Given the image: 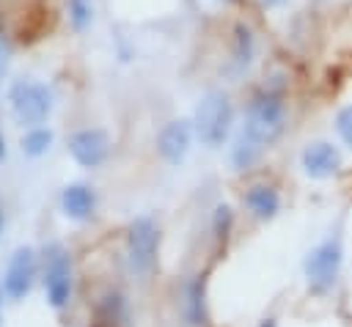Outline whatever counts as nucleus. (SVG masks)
<instances>
[{
  "label": "nucleus",
  "instance_id": "obj_16",
  "mask_svg": "<svg viewBox=\"0 0 352 327\" xmlns=\"http://www.w3.org/2000/svg\"><path fill=\"white\" fill-rule=\"evenodd\" d=\"M69 19L77 30H85L94 22V3L91 0H69Z\"/></svg>",
  "mask_w": 352,
  "mask_h": 327
},
{
  "label": "nucleus",
  "instance_id": "obj_19",
  "mask_svg": "<svg viewBox=\"0 0 352 327\" xmlns=\"http://www.w3.org/2000/svg\"><path fill=\"white\" fill-rule=\"evenodd\" d=\"M258 3H261L264 8H278V5H283L286 0H258Z\"/></svg>",
  "mask_w": 352,
  "mask_h": 327
},
{
  "label": "nucleus",
  "instance_id": "obj_6",
  "mask_svg": "<svg viewBox=\"0 0 352 327\" xmlns=\"http://www.w3.org/2000/svg\"><path fill=\"white\" fill-rule=\"evenodd\" d=\"M157 245H160V234L151 217H138L129 225V264L135 272H146L154 264L157 256Z\"/></svg>",
  "mask_w": 352,
  "mask_h": 327
},
{
  "label": "nucleus",
  "instance_id": "obj_13",
  "mask_svg": "<svg viewBox=\"0 0 352 327\" xmlns=\"http://www.w3.org/2000/svg\"><path fill=\"white\" fill-rule=\"evenodd\" d=\"M264 154V148L258 146V143H253L248 135H236V140H234V146H231V162H234V168L236 170H248L250 165H256L258 162V157Z\"/></svg>",
  "mask_w": 352,
  "mask_h": 327
},
{
  "label": "nucleus",
  "instance_id": "obj_24",
  "mask_svg": "<svg viewBox=\"0 0 352 327\" xmlns=\"http://www.w3.org/2000/svg\"><path fill=\"white\" fill-rule=\"evenodd\" d=\"M0 231H3V212H0Z\"/></svg>",
  "mask_w": 352,
  "mask_h": 327
},
{
  "label": "nucleus",
  "instance_id": "obj_12",
  "mask_svg": "<svg viewBox=\"0 0 352 327\" xmlns=\"http://www.w3.org/2000/svg\"><path fill=\"white\" fill-rule=\"evenodd\" d=\"M60 203H63V212L72 217V220H88L94 214V206H96V195L91 187L85 184H69L60 195Z\"/></svg>",
  "mask_w": 352,
  "mask_h": 327
},
{
  "label": "nucleus",
  "instance_id": "obj_3",
  "mask_svg": "<svg viewBox=\"0 0 352 327\" xmlns=\"http://www.w3.org/2000/svg\"><path fill=\"white\" fill-rule=\"evenodd\" d=\"M341 264H344V247L338 236H327L324 242L311 247L302 261V272H305V283L311 294L330 291L341 275Z\"/></svg>",
  "mask_w": 352,
  "mask_h": 327
},
{
  "label": "nucleus",
  "instance_id": "obj_8",
  "mask_svg": "<svg viewBox=\"0 0 352 327\" xmlns=\"http://www.w3.org/2000/svg\"><path fill=\"white\" fill-rule=\"evenodd\" d=\"M302 173L311 179H330L341 168V151L327 140H314L300 154Z\"/></svg>",
  "mask_w": 352,
  "mask_h": 327
},
{
  "label": "nucleus",
  "instance_id": "obj_11",
  "mask_svg": "<svg viewBox=\"0 0 352 327\" xmlns=\"http://www.w3.org/2000/svg\"><path fill=\"white\" fill-rule=\"evenodd\" d=\"M245 206L256 220H272L280 209V195L272 184H250L245 190Z\"/></svg>",
  "mask_w": 352,
  "mask_h": 327
},
{
  "label": "nucleus",
  "instance_id": "obj_14",
  "mask_svg": "<svg viewBox=\"0 0 352 327\" xmlns=\"http://www.w3.org/2000/svg\"><path fill=\"white\" fill-rule=\"evenodd\" d=\"M253 52H256L253 30L248 25H236V30H234V63L239 69H245L253 60Z\"/></svg>",
  "mask_w": 352,
  "mask_h": 327
},
{
  "label": "nucleus",
  "instance_id": "obj_20",
  "mask_svg": "<svg viewBox=\"0 0 352 327\" xmlns=\"http://www.w3.org/2000/svg\"><path fill=\"white\" fill-rule=\"evenodd\" d=\"M6 63H8V52H6L3 47H0V74L6 71Z\"/></svg>",
  "mask_w": 352,
  "mask_h": 327
},
{
  "label": "nucleus",
  "instance_id": "obj_9",
  "mask_svg": "<svg viewBox=\"0 0 352 327\" xmlns=\"http://www.w3.org/2000/svg\"><path fill=\"white\" fill-rule=\"evenodd\" d=\"M190 140H192V121L187 118H176L170 124H165L160 129V137H157V151L165 162L170 165H179L187 151H190Z\"/></svg>",
  "mask_w": 352,
  "mask_h": 327
},
{
  "label": "nucleus",
  "instance_id": "obj_21",
  "mask_svg": "<svg viewBox=\"0 0 352 327\" xmlns=\"http://www.w3.org/2000/svg\"><path fill=\"white\" fill-rule=\"evenodd\" d=\"M258 327H278V324H275V319H264Z\"/></svg>",
  "mask_w": 352,
  "mask_h": 327
},
{
  "label": "nucleus",
  "instance_id": "obj_10",
  "mask_svg": "<svg viewBox=\"0 0 352 327\" xmlns=\"http://www.w3.org/2000/svg\"><path fill=\"white\" fill-rule=\"evenodd\" d=\"M69 151L82 168H96L104 162L110 143L102 129H80L69 137Z\"/></svg>",
  "mask_w": 352,
  "mask_h": 327
},
{
  "label": "nucleus",
  "instance_id": "obj_1",
  "mask_svg": "<svg viewBox=\"0 0 352 327\" xmlns=\"http://www.w3.org/2000/svg\"><path fill=\"white\" fill-rule=\"evenodd\" d=\"M283 129H286V104H283V99L272 91H264V93L253 96L239 132L248 135L261 148H270L283 135Z\"/></svg>",
  "mask_w": 352,
  "mask_h": 327
},
{
  "label": "nucleus",
  "instance_id": "obj_18",
  "mask_svg": "<svg viewBox=\"0 0 352 327\" xmlns=\"http://www.w3.org/2000/svg\"><path fill=\"white\" fill-rule=\"evenodd\" d=\"M228 228H231V209L228 206H217L214 209V236L217 239H226L228 236Z\"/></svg>",
  "mask_w": 352,
  "mask_h": 327
},
{
  "label": "nucleus",
  "instance_id": "obj_7",
  "mask_svg": "<svg viewBox=\"0 0 352 327\" xmlns=\"http://www.w3.org/2000/svg\"><path fill=\"white\" fill-rule=\"evenodd\" d=\"M33 275H36V253L30 247H16L3 275V291L11 300H22L33 286Z\"/></svg>",
  "mask_w": 352,
  "mask_h": 327
},
{
  "label": "nucleus",
  "instance_id": "obj_2",
  "mask_svg": "<svg viewBox=\"0 0 352 327\" xmlns=\"http://www.w3.org/2000/svg\"><path fill=\"white\" fill-rule=\"evenodd\" d=\"M231 124H234V104H231L228 93H223V91L204 93V99L198 102L195 115H192V129H195L198 140L209 148H217L226 143Z\"/></svg>",
  "mask_w": 352,
  "mask_h": 327
},
{
  "label": "nucleus",
  "instance_id": "obj_5",
  "mask_svg": "<svg viewBox=\"0 0 352 327\" xmlns=\"http://www.w3.org/2000/svg\"><path fill=\"white\" fill-rule=\"evenodd\" d=\"M44 291L52 308H63L72 297V261L60 245L44 247Z\"/></svg>",
  "mask_w": 352,
  "mask_h": 327
},
{
  "label": "nucleus",
  "instance_id": "obj_22",
  "mask_svg": "<svg viewBox=\"0 0 352 327\" xmlns=\"http://www.w3.org/2000/svg\"><path fill=\"white\" fill-rule=\"evenodd\" d=\"M3 154H6V143H3V137H0V159H3Z\"/></svg>",
  "mask_w": 352,
  "mask_h": 327
},
{
  "label": "nucleus",
  "instance_id": "obj_15",
  "mask_svg": "<svg viewBox=\"0 0 352 327\" xmlns=\"http://www.w3.org/2000/svg\"><path fill=\"white\" fill-rule=\"evenodd\" d=\"M50 143H52V132L44 129V126H33V129L22 137V151H25L28 157H41V154L50 148Z\"/></svg>",
  "mask_w": 352,
  "mask_h": 327
},
{
  "label": "nucleus",
  "instance_id": "obj_23",
  "mask_svg": "<svg viewBox=\"0 0 352 327\" xmlns=\"http://www.w3.org/2000/svg\"><path fill=\"white\" fill-rule=\"evenodd\" d=\"M0 300H3V291H0ZM0 327H3V313H0Z\"/></svg>",
  "mask_w": 352,
  "mask_h": 327
},
{
  "label": "nucleus",
  "instance_id": "obj_17",
  "mask_svg": "<svg viewBox=\"0 0 352 327\" xmlns=\"http://www.w3.org/2000/svg\"><path fill=\"white\" fill-rule=\"evenodd\" d=\"M336 132H338V137L352 148V104H344V107L336 113Z\"/></svg>",
  "mask_w": 352,
  "mask_h": 327
},
{
  "label": "nucleus",
  "instance_id": "obj_4",
  "mask_svg": "<svg viewBox=\"0 0 352 327\" xmlns=\"http://www.w3.org/2000/svg\"><path fill=\"white\" fill-rule=\"evenodd\" d=\"M8 102L14 107V115L22 124H30V126L44 124L50 110H52L50 88L41 85V82H30V80H16L8 91Z\"/></svg>",
  "mask_w": 352,
  "mask_h": 327
}]
</instances>
